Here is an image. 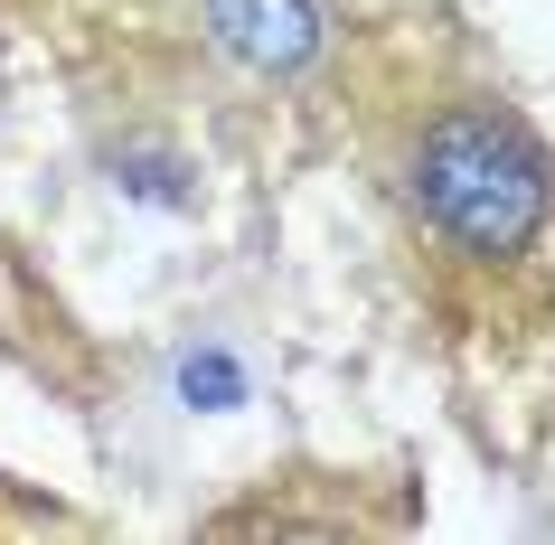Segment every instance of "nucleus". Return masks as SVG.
Wrapping results in <instances>:
<instances>
[{
	"mask_svg": "<svg viewBox=\"0 0 555 545\" xmlns=\"http://www.w3.org/2000/svg\"><path fill=\"white\" fill-rule=\"evenodd\" d=\"M198 20L227 57L263 66V76H293V66L321 57V10L311 0H198Z\"/></svg>",
	"mask_w": 555,
	"mask_h": 545,
	"instance_id": "2",
	"label": "nucleus"
},
{
	"mask_svg": "<svg viewBox=\"0 0 555 545\" xmlns=\"http://www.w3.org/2000/svg\"><path fill=\"white\" fill-rule=\"evenodd\" d=\"M396 207L442 291L518 301L555 283V160L499 94H452L396 142Z\"/></svg>",
	"mask_w": 555,
	"mask_h": 545,
	"instance_id": "1",
	"label": "nucleus"
},
{
	"mask_svg": "<svg viewBox=\"0 0 555 545\" xmlns=\"http://www.w3.org/2000/svg\"><path fill=\"white\" fill-rule=\"evenodd\" d=\"M179 395L189 404L207 395V414H227V404H245V367H235L227 348H189V358H179Z\"/></svg>",
	"mask_w": 555,
	"mask_h": 545,
	"instance_id": "3",
	"label": "nucleus"
}]
</instances>
